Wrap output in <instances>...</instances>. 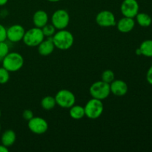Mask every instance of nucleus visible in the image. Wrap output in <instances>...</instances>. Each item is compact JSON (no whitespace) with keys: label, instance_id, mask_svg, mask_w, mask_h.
I'll use <instances>...</instances> for the list:
<instances>
[{"label":"nucleus","instance_id":"obj_13","mask_svg":"<svg viewBox=\"0 0 152 152\" xmlns=\"http://www.w3.org/2000/svg\"><path fill=\"white\" fill-rule=\"evenodd\" d=\"M117 30L123 34L131 32L135 27V20L134 18L123 16L116 24Z\"/></svg>","mask_w":152,"mask_h":152},{"label":"nucleus","instance_id":"obj_15","mask_svg":"<svg viewBox=\"0 0 152 152\" xmlns=\"http://www.w3.org/2000/svg\"><path fill=\"white\" fill-rule=\"evenodd\" d=\"M48 14L43 10H37L33 15V23L37 28H43L48 23Z\"/></svg>","mask_w":152,"mask_h":152},{"label":"nucleus","instance_id":"obj_6","mask_svg":"<svg viewBox=\"0 0 152 152\" xmlns=\"http://www.w3.org/2000/svg\"><path fill=\"white\" fill-rule=\"evenodd\" d=\"M56 105L62 108H68L76 103V96L72 91L67 89H62L54 96Z\"/></svg>","mask_w":152,"mask_h":152},{"label":"nucleus","instance_id":"obj_8","mask_svg":"<svg viewBox=\"0 0 152 152\" xmlns=\"http://www.w3.org/2000/svg\"><path fill=\"white\" fill-rule=\"evenodd\" d=\"M28 126L29 130L34 134L42 135L46 133L48 129V123L40 117H34L28 121Z\"/></svg>","mask_w":152,"mask_h":152},{"label":"nucleus","instance_id":"obj_5","mask_svg":"<svg viewBox=\"0 0 152 152\" xmlns=\"http://www.w3.org/2000/svg\"><path fill=\"white\" fill-rule=\"evenodd\" d=\"M89 92L92 98L104 100L111 94L110 84L103 81H96L91 86Z\"/></svg>","mask_w":152,"mask_h":152},{"label":"nucleus","instance_id":"obj_30","mask_svg":"<svg viewBox=\"0 0 152 152\" xmlns=\"http://www.w3.org/2000/svg\"><path fill=\"white\" fill-rule=\"evenodd\" d=\"M135 53H136V54L137 55H138V56H141V51H140V49L139 48H138L136 50V51H135Z\"/></svg>","mask_w":152,"mask_h":152},{"label":"nucleus","instance_id":"obj_18","mask_svg":"<svg viewBox=\"0 0 152 152\" xmlns=\"http://www.w3.org/2000/svg\"><path fill=\"white\" fill-rule=\"evenodd\" d=\"M135 18L138 25L142 28H148L152 23L151 16L146 13H138Z\"/></svg>","mask_w":152,"mask_h":152},{"label":"nucleus","instance_id":"obj_9","mask_svg":"<svg viewBox=\"0 0 152 152\" xmlns=\"http://www.w3.org/2000/svg\"><path fill=\"white\" fill-rule=\"evenodd\" d=\"M96 22L102 28H109L116 26L117 20L115 15L108 10H101L96 16Z\"/></svg>","mask_w":152,"mask_h":152},{"label":"nucleus","instance_id":"obj_14","mask_svg":"<svg viewBox=\"0 0 152 152\" xmlns=\"http://www.w3.org/2000/svg\"><path fill=\"white\" fill-rule=\"evenodd\" d=\"M55 48H56L53 44V40H52V37L46 38V39L45 38V39L37 46L38 53L43 56H49L51 54Z\"/></svg>","mask_w":152,"mask_h":152},{"label":"nucleus","instance_id":"obj_17","mask_svg":"<svg viewBox=\"0 0 152 152\" xmlns=\"http://www.w3.org/2000/svg\"><path fill=\"white\" fill-rule=\"evenodd\" d=\"M69 114L70 117L72 119H74V120H81V119H83L86 116L84 107L81 106L80 105L74 104L73 106H71L69 108Z\"/></svg>","mask_w":152,"mask_h":152},{"label":"nucleus","instance_id":"obj_16","mask_svg":"<svg viewBox=\"0 0 152 152\" xmlns=\"http://www.w3.org/2000/svg\"><path fill=\"white\" fill-rule=\"evenodd\" d=\"M16 140V134L11 129L4 131L1 136V142L7 148L11 147Z\"/></svg>","mask_w":152,"mask_h":152},{"label":"nucleus","instance_id":"obj_3","mask_svg":"<svg viewBox=\"0 0 152 152\" xmlns=\"http://www.w3.org/2000/svg\"><path fill=\"white\" fill-rule=\"evenodd\" d=\"M45 37L42 31V28L35 27L27 31H25L22 41L28 47L34 48L37 47L45 39Z\"/></svg>","mask_w":152,"mask_h":152},{"label":"nucleus","instance_id":"obj_28","mask_svg":"<svg viewBox=\"0 0 152 152\" xmlns=\"http://www.w3.org/2000/svg\"><path fill=\"white\" fill-rule=\"evenodd\" d=\"M8 151L9 149L7 147L2 145V144H0V152H8Z\"/></svg>","mask_w":152,"mask_h":152},{"label":"nucleus","instance_id":"obj_1","mask_svg":"<svg viewBox=\"0 0 152 152\" xmlns=\"http://www.w3.org/2000/svg\"><path fill=\"white\" fill-rule=\"evenodd\" d=\"M52 40L56 48L66 50L71 48L74 42V37L72 33L66 29L58 30L52 37Z\"/></svg>","mask_w":152,"mask_h":152},{"label":"nucleus","instance_id":"obj_21","mask_svg":"<svg viewBox=\"0 0 152 152\" xmlns=\"http://www.w3.org/2000/svg\"><path fill=\"white\" fill-rule=\"evenodd\" d=\"M101 79H102V81L105 82V83H112L114 80H115V75H114V73L111 70H105L102 72V76H101Z\"/></svg>","mask_w":152,"mask_h":152},{"label":"nucleus","instance_id":"obj_2","mask_svg":"<svg viewBox=\"0 0 152 152\" xmlns=\"http://www.w3.org/2000/svg\"><path fill=\"white\" fill-rule=\"evenodd\" d=\"M2 67L10 73L16 72L22 69L24 65V58L17 52H9L1 60Z\"/></svg>","mask_w":152,"mask_h":152},{"label":"nucleus","instance_id":"obj_29","mask_svg":"<svg viewBox=\"0 0 152 152\" xmlns=\"http://www.w3.org/2000/svg\"><path fill=\"white\" fill-rule=\"evenodd\" d=\"M7 1H8V0H0V7L5 5L7 3Z\"/></svg>","mask_w":152,"mask_h":152},{"label":"nucleus","instance_id":"obj_11","mask_svg":"<svg viewBox=\"0 0 152 152\" xmlns=\"http://www.w3.org/2000/svg\"><path fill=\"white\" fill-rule=\"evenodd\" d=\"M25 30L21 25H13L7 28V39L11 42L16 43L23 39Z\"/></svg>","mask_w":152,"mask_h":152},{"label":"nucleus","instance_id":"obj_4","mask_svg":"<svg viewBox=\"0 0 152 152\" xmlns=\"http://www.w3.org/2000/svg\"><path fill=\"white\" fill-rule=\"evenodd\" d=\"M86 117L90 120L99 118L104 111V105L102 100L92 98L87 102L84 106Z\"/></svg>","mask_w":152,"mask_h":152},{"label":"nucleus","instance_id":"obj_27","mask_svg":"<svg viewBox=\"0 0 152 152\" xmlns=\"http://www.w3.org/2000/svg\"><path fill=\"white\" fill-rule=\"evenodd\" d=\"M146 80L148 84L152 86V65L148 68L146 74Z\"/></svg>","mask_w":152,"mask_h":152},{"label":"nucleus","instance_id":"obj_7","mask_svg":"<svg viewBox=\"0 0 152 152\" xmlns=\"http://www.w3.org/2000/svg\"><path fill=\"white\" fill-rule=\"evenodd\" d=\"M70 23V15L66 10L58 9L51 16V24L56 30L66 29Z\"/></svg>","mask_w":152,"mask_h":152},{"label":"nucleus","instance_id":"obj_19","mask_svg":"<svg viewBox=\"0 0 152 152\" xmlns=\"http://www.w3.org/2000/svg\"><path fill=\"white\" fill-rule=\"evenodd\" d=\"M56 105V99L54 96H46L42 99L41 106L45 111H50L53 109Z\"/></svg>","mask_w":152,"mask_h":152},{"label":"nucleus","instance_id":"obj_22","mask_svg":"<svg viewBox=\"0 0 152 152\" xmlns=\"http://www.w3.org/2000/svg\"><path fill=\"white\" fill-rule=\"evenodd\" d=\"M42 31L44 36L46 38H49V37H52L55 34L57 30L55 28L52 24H48L45 25L43 28H42Z\"/></svg>","mask_w":152,"mask_h":152},{"label":"nucleus","instance_id":"obj_24","mask_svg":"<svg viewBox=\"0 0 152 152\" xmlns=\"http://www.w3.org/2000/svg\"><path fill=\"white\" fill-rule=\"evenodd\" d=\"M10 52V48L5 41L0 42V61L2 60Z\"/></svg>","mask_w":152,"mask_h":152},{"label":"nucleus","instance_id":"obj_26","mask_svg":"<svg viewBox=\"0 0 152 152\" xmlns=\"http://www.w3.org/2000/svg\"><path fill=\"white\" fill-rule=\"evenodd\" d=\"M7 39V28L0 24V42L6 41Z\"/></svg>","mask_w":152,"mask_h":152},{"label":"nucleus","instance_id":"obj_32","mask_svg":"<svg viewBox=\"0 0 152 152\" xmlns=\"http://www.w3.org/2000/svg\"><path fill=\"white\" fill-rule=\"evenodd\" d=\"M1 110H0V117H1Z\"/></svg>","mask_w":152,"mask_h":152},{"label":"nucleus","instance_id":"obj_10","mask_svg":"<svg viewBox=\"0 0 152 152\" xmlns=\"http://www.w3.org/2000/svg\"><path fill=\"white\" fill-rule=\"evenodd\" d=\"M140 5L137 0H123L120 5V11L123 16L134 18L139 13Z\"/></svg>","mask_w":152,"mask_h":152},{"label":"nucleus","instance_id":"obj_25","mask_svg":"<svg viewBox=\"0 0 152 152\" xmlns=\"http://www.w3.org/2000/svg\"><path fill=\"white\" fill-rule=\"evenodd\" d=\"M34 117V112H33L31 109H25V111L22 112V117H23L25 120H27V121H29V120H31Z\"/></svg>","mask_w":152,"mask_h":152},{"label":"nucleus","instance_id":"obj_20","mask_svg":"<svg viewBox=\"0 0 152 152\" xmlns=\"http://www.w3.org/2000/svg\"><path fill=\"white\" fill-rule=\"evenodd\" d=\"M141 54L146 57H152V39H146L140 45Z\"/></svg>","mask_w":152,"mask_h":152},{"label":"nucleus","instance_id":"obj_31","mask_svg":"<svg viewBox=\"0 0 152 152\" xmlns=\"http://www.w3.org/2000/svg\"><path fill=\"white\" fill-rule=\"evenodd\" d=\"M47 1H50V2H58V1H59L60 0H47Z\"/></svg>","mask_w":152,"mask_h":152},{"label":"nucleus","instance_id":"obj_33","mask_svg":"<svg viewBox=\"0 0 152 152\" xmlns=\"http://www.w3.org/2000/svg\"><path fill=\"white\" fill-rule=\"evenodd\" d=\"M0 132H1V125H0Z\"/></svg>","mask_w":152,"mask_h":152},{"label":"nucleus","instance_id":"obj_12","mask_svg":"<svg viewBox=\"0 0 152 152\" xmlns=\"http://www.w3.org/2000/svg\"><path fill=\"white\" fill-rule=\"evenodd\" d=\"M111 94L117 96H125L128 93L129 87L127 83L122 80H114L110 83Z\"/></svg>","mask_w":152,"mask_h":152},{"label":"nucleus","instance_id":"obj_23","mask_svg":"<svg viewBox=\"0 0 152 152\" xmlns=\"http://www.w3.org/2000/svg\"><path fill=\"white\" fill-rule=\"evenodd\" d=\"M10 80V72L4 67H0V84L4 85Z\"/></svg>","mask_w":152,"mask_h":152}]
</instances>
